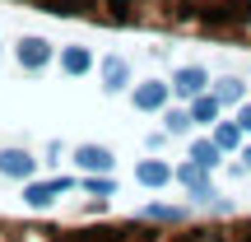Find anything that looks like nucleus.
Segmentation results:
<instances>
[{"mask_svg": "<svg viewBox=\"0 0 251 242\" xmlns=\"http://www.w3.org/2000/svg\"><path fill=\"white\" fill-rule=\"evenodd\" d=\"M70 187H75L70 177H51V182H28V187H24V200H28L33 210H47V205H51L56 196H61V191H70Z\"/></svg>", "mask_w": 251, "mask_h": 242, "instance_id": "f257e3e1", "label": "nucleus"}, {"mask_svg": "<svg viewBox=\"0 0 251 242\" xmlns=\"http://www.w3.org/2000/svg\"><path fill=\"white\" fill-rule=\"evenodd\" d=\"M14 56H19L24 70H42V65L51 61V42H47V37H19Z\"/></svg>", "mask_w": 251, "mask_h": 242, "instance_id": "f03ea898", "label": "nucleus"}, {"mask_svg": "<svg viewBox=\"0 0 251 242\" xmlns=\"http://www.w3.org/2000/svg\"><path fill=\"white\" fill-rule=\"evenodd\" d=\"M0 177L28 182V177H33V154H24V149H0Z\"/></svg>", "mask_w": 251, "mask_h": 242, "instance_id": "7ed1b4c3", "label": "nucleus"}, {"mask_svg": "<svg viewBox=\"0 0 251 242\" xmlns=\"http://www.w3.org/2000/svg\"><path fill=\"white\" fill-rule=\"evenodd\" d=\"M205 84H209V75L200 70V65H181V70L172 75V89H177V93H186V98L205 93Z\"/></svg>", "mask_w": 251, "mask_h": 242, "instance_id": "20e7f679", "label": "nucleus"}, {"mask_svg": "<svg viewBox=\"0 0 251 242\" xmlns=\"http://www.w3.org/2000/svg\"><path fill=\"white\" fill-rule=\"evenodd\" d=\"M163 103H168V84L163 80H144L140 89H135V108L140 112H158Z\"/></svg>", "mask_w": 251, "mask_h": 242, "instance_id": "39448f33", "label": "nucleus"}, {"mask_svg": "<svg viewBox=\"0 0 251 242\" xmlns=\"http://www.w3.org/2000/svg\"><path fill=\"white\" fill-rule=\"evenodd\" d=\"M126 84H130V65H126L121 56H107V61H102V89H107V93H121Z\"/></svg>", "mask_w": 251, "mask_h": 242, "instance_id": "423d86ee", "label": "nucleus"}, {"mask_svg": "<svg viewBox=\"0 0 251 242\" xmlns=\"http://www.w3.org/2000/svg\"><path fill=\"white\" fill-rule=\"evenodd\" d=\"M75 159H79V168H89V172H112V149H102V144H79V154H75Z\"/></svg>", "mask_w": 251, "mask_h": 242, "instance_id": "0eeeda50", "label": "nucleus"}, {"mask_svg": "<svg viewBox=\"0 0 251 242\" xmlns=\"http://www.w3.org/2000/svg\"><path fill=\"white\" fill-rule=\"evenodd\" d=\"M135 177H140L144 187H168V182H172V168H168V163H158V159H149V163L135 168Z\"/></svg>", "mask_w": 251, "mask_h": 242, "instance_id": "6e6552de", "label": "nucleus"}, {"mask_svg": "<svg viewBox=\"0 0 251 242\" xmlns=\"http://www.w3.org/2000/svg\"><path fill=\"white\" fill-rule=\"evenodd\" d=\"M191 163L205 168V172H214L219 168V140H196L191 144Z\"/></svg>", "mask_w": 251, "mask_h": 242, "instance_id": "1a4fd4ad", "label": "nucleus"}, {"mask_svg": "<svg viewBox=\"0 0 251 242\" xmlns=\"http://www.w3.org/2000/svg\"><path fill=\"white\" fill-rule=\"evenodd\" d=\"M89 65H93V56L84 52V47H65L61 52V70L65 75H89Z\"/></svg>", "mask_w": 251, "mask_h": 242, "instance_id": "9d476101", "label": "nucleus"}, {"mask_svg": "<svg viewBox=\"0 0 251 242\" xmlns=\"http://www.w3.org/2000/svg\"><path fill=\"white\" fill-rule=\"evenodd\" d=\"M191 121H196V126L219 121V98H209V93H196V103H191Z\"/></svg>", "mask_w": 251, "mask_h": 242, "instance_id": "9b49d317", "label": "nucleus"}, {"mask_svg": "<svg viewBox=\"0 0 251 242\" xmlns=\"http://www.w3.org/2000/svg\"><path fill=\"white\" fill-rule=\"evenodd\" d=\"M168 242H233V238H228V228H196V233H177Z\"/></svg>", "mask_w": 251, "mask_h": 242, "instance_id": "f8f14e48", "label": "nucleus"}, {"mask_svg": "<svg viewBox=\"0 0 251 242\" xmlns=\"http://www.w3.org/2000/svg\"><path fill=\"white\" fill-rule=\"evenodd\" d=\"M214 140H219V149H237V140H242V126H237V121H224V126L214 131Z\"/></svg>", "mask_w": 251, "mask_h": 242, "instance_id": "ddd939ff", "label": "nucleus"}, {"mask_svg": "<svg viewBox=\"0 0 251 242\" xmlns=\"http://www.w3.org/2000/svg\"><path fill=\"white\" fill-rule=\"evenodd\" d=\"M191 126H196L191 112H168V117H163V131H168V135H186Z\"/></svg>", "mask_w": 251, "mask_h": 242, "instance_id": "4468645a", "label": "nucleus"}, {"mask_svg": "<svg viewBox=\"0 0 251 242\" xmlns=\"http://www.w3.org/2000/svg\"><path fill=\"white\" fill-rule=\"evenodd\" d=\"M242 93H247L242 80H219V93H214V98L219 103H242Z\"/></svg>", "mask_w": 251, "mask_h": 242, "instance_id": "2eb2a0df", "label": "nucleus"}, {"mask_svg": "<svg viewBox=\"0 0 251 242\" xmlns=\"http://www.w3.org/2000/svg\"><path fill=\"white\" fill-rule=\"evenodd\" d=\"M84 187H89L93 196H112V191H117V182H112L107 172H102V177H89V182H84Z\"/></svg>", "mask_w": 251, "mask_h": 242, "instance_id": "dca6fc26", "label": "nucleus"}, {"mask_svg": "<svg viewBox=\"0 0 251 242\" xmlns=\"http://www.w3.org/2000/svg\"><path fill=\"white\" fill-rule=\"evenodd\" d=\"M172 177H177V182H186V187H196V182H205V168H196V163H186V168H177Z\"/></svg>", "mask_w": 251, "mask_h": 242, "instance_id": "f3484780", "label": "nucleus"}, {"mask_svg": "<svg viewBox=\"0 0 251 242\" xmlns=\"http://www.w3.org/2000/svg\"><path fill=\"white\" fill-rule=\"evenodd\" d=\"M149 219H172V224H177L181 210H172V205H153V210H149Z\"/></svg>", "mask_w": 251, "mask_h": 242, "instance_id": "a211bd4d", "label": "nucleus"}, {"mask_svg": "<svg viewBox=\"0 0 251 242\" xmlns=\"http://www.w3.org/2000/svg\"><path fill=\"white\" fill-rule=\"evenodd\" d=\"M237 126H242V131H251V103H242V108H237Z\"/></svg>", "mask_w": 251, "mask_h": 242, "instance_id": "6ab92c4d", "label": "nucleus"}, {"mask_svg": "<svg viewBox=\"0 0 251 242\" xmlns=\"http://www.w3.org/2000/svg\"><path fill=\"white\" fill-rule=\"evenodd\" d=\"M242 159H247V172H251V149H247V154H242Z\"/></svg>", "mask_w": 251, "mask_h": 242, "instance_id": "aec40b11", "label": "nucleus"}]
</instances>
